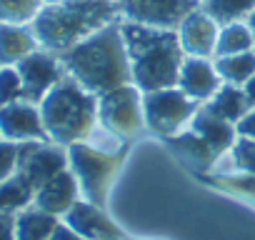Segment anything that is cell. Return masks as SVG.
I'll return each instance as SVG.
<instances>
[{
	"instance_id": "cell-3",
	"label": "cell",
	"mask_w": 255,
	"mask_h": 240,
	"mask_svg": "<svg viewBox=\"0 0 255 240\" xmlns=\"http://www.w3.org/2000/svg\"><path fill=\"white\" fill-rule=\"evenodd\" d=\"M118 18V3L110 0H63L43 5L30 28L43 50L60 55Z\"/></svg>"
},
{
	"instance_id": "cell-1",
	"label": "cell",
	"mask_w": 255,
	"mask_h": 240,
	"mask_svg": "<svg viewBox=\"0 0 255 240\" xmlns=\"http://www.w3.org/2000/svg\"><path fill=\"white\" fill-rule=\"evenodd\" d=\"M58 58L65 73L95 95L133 83V68L123 38L120 18L108 23L90 38L80 40L70 50L60 53Z\"/></svg>"
},
{
	"instance_id": "cell-13",
	"label": "cell",
	"mask_w": 255,
	"mask_h": 240,
	"mask_svg": "<svg viewBox=\"0 0 255 240\" xmlns=\"http://www.w3.org/2000/svg\"><path fill=\"white\" fill-rule=\"evenodd\" d=\"M63 220L83 238V240H125L123 230L103 213L100 205H93L88 200H78Z\"/></svg>"
},
{
	"instance_id": "cell-19",
	"label": "cell",
	"mask_w": 255,
	"mask_h": 240,
	"mask_svg": "<svg viewBox=\"0 0 255 240\" xmlns=\"http://www.w3.org/2000/svg\"><path fill=\"white\" fill-rule=\"evenodd\" d=\"M205 110H210L220 120H228V123L238 125L240 120L253 110V105H250V100H248V95H245V90L240 85L223 83L220 90L205 103Z\"/></svg>"
},
{
	"instance_id": "cell-15",
	"label": "cell",
	"mask_w": 255,
	"mask_h": 240,
	"mask_svg": "<svg viewBox=\"0 0 255 240\" xmlns=\"http://www.w3.org/2000/svg\"><path fill=\"white\" fill-rule=\"evenodd\" d=\"M80 185L73 175L70 168H65L63 173H58L55 178H50L43 188L35 190V198H33V205L50 213V215H58L63 218L78 200H80Z\"/></svg>"
},
{
	"instance_id": "cell-23",
	"label": "cell",
	"mask_w": 255,
	"mask_h": 240,
	"mask_svg": "<svg viewBox=\"0 0 255 240\" xmlns=\"http://www.w3.org/2000/svg\"><path fill=\"white\" fill-rule=\"evenodd\" d=\"M200 8L218 20V25L248 20L255 10V0H200Z\"/></svg>"
},
{
	"instance_id": "cell-32",
	"label": "cell",
	"mask_w": 255,
	"mask_h": 240,
	"mask_svg": "<svg viewBox=\"0 0 255 240\" xmlns=\"http://www.w3.org/2000/svg\"><path fill=\"white\" fill-rule=\"evenodd\" d=\"M48 240H83V238H80V235H78V233H75L65 220H60V223L55 225V230H53V235H50Z\"/></svg>"
},
{
	"instance_id": "cell-38",
	"label": "cell",
	"mask_w": 255,
	"mask_h": 240,
	"mask_svg": "<svg viewBox=\"0 0 255 240\" xmlns=\"http://www.w3.org/2000/svg\"><path fill=\"white\" fill-rule=\"evenodd\" d=\"M0 68H3V65H0Z\"/></svg>"
},
{
	"instance_id": "cell-25",
	"label": "cell",
	"mask_w": 255,
	"mask_h": 240,
	"mask_svg": "<svg viewBox=\"0 0 255 240\" xmlns=\"http://www.w3.org/2000/svg\"><path fill=\"white\" fill-rule=\"evenodd\" d=\"M43 8V0H0V23L30 25Z\"/></svg>"
},
{
	"instance_id": "cell-2",
	"label": "cell",
	"mask_w": 255,
	"mask_h": 240,
	"mask_svg": "<svg viewBox=\"0 0 255 240\" xmlns=\"http://www.w3.org/2000/svg\"><path fill=\"white\" fill-rule=\"evenodd\" d=\"M120 28L128 45V55H130L133 85H138L143 93L175 88L180 68L185 63L178 30L140 25L133 20H120Z\"/></svg>"
},
{
	"instance_id": "cell-22",
	"label": "cell",
	"mask_w": 255,
	"mask_h": 240,
	"mask_svg": "<svg viewBox=\"0 0 255 240\" xmlns=\"http://www.w3.org/2000/svg\"><path fill=\"white\" fill-rule=\"evenodd\" d=\"M253 48H255V35H253V30L248 28V23H245V20L220 25L218 45H215V58L248 53V50H253Z\"/></svg>"
},
{
	"instance_id": "cell-11",
	"label": "cell",
	"mask_w": 255,
	"mask_h": 240,
	"mask_svg": "<svg viewBox=\"0 0 255 240\" xmlns=\"http://www.w3.org/2000/svg\"><path fill=\"white\" fill-rule=\"evenodd\" d=\"M0 135L10 143H43L48 140L40 105L30 100H15L0 108Z\"/></svg>"
},
{
	"instance_id": "cell-8",
	"label": "cell",
	"mask_w": 255,
	"mask_h": 240,
	"mask_svg": "<svg viewBox=\"0 0 255 240\" xmlns=\"http://www.w3.org/2000/svg\"><path fill=\"white\" fill-rule=\"evenodd\" d=\"M198 5L200 0H123L118 10H120V20L178 30L183 18L193 13Z\"/></svg>"
},
{
	"instance_id": "cell-7",
	"label": "cell",
	"mask_w": 255,
	"mask_h": 240,
	"mask_svg": "<svg viewBox=\"0 0 255 240\" xmlns=\"http://www.w3.org/2000/svg\"><path fill=\"white\" fill-rule=\"evenodd\" d=\"M98 123L123 140L140 135L145 130L143 90L130 83L98 95Z\"/></svg>"
},
{
	"instance_id": "cell-21",
	"label": "cell",
	"mask_w": 255,
	"mask_h": 240,
	"mask_svg": "<svg viewBox=\"0 0 255 240\" xmlns=\"http://www.w3.org/2000/svg\"><path fill=\"white\" fill-rule=\"evenodd\" d=\"M213 63H215V70H218L220 80L228 83V85H240L243 88L255 75V50L213 58Z\"/></svg>"
},
{
	"instance_id": "cell-34",
	"label": "cell",
	"mask_w": 255,
	"mask_h": 240,
	"mask_svg": "<svg viewBox=\"0 0 255 240\" xmlns=\"http://www.w3.org/2000/svg\"><path fill=\"white\" fill-rule=\"evenodd\" d=\"M245 23H248V28H250V30H253V35H255V10L248 15V20H245Z\"/></svg>"
},
{
	"instance_id": "cell-16",
	"label": "cell",
	"mask_w": 255,
	"mask_h": 240,
	"mask_svg": "<svg viewBox=\"0 0 255 240\" xmlns=\"http://www.w3.org/2000/svg\"><path fill=\"white\" fill-rule=\"evenodd\" d=\"M190 130H195L218 155L230 153V148L238 140V128L233 123H228V120H220L210 110H205V105H200V110L195 113L193 123H190Z\"/></svg>"
},
{
	"instance_id": "cell-31",
	"label": "cell",
	"mask_w": 255,
	"mask_h": 240,
	"mask_svg": "<svg viewBox=\"0 0 255 240\" xmlns=\"http://www.w3.org/2000/svg\"><path fill=\"white\" fill-rule=\"evenodd\" d=\"M235 128H238V135H243V138H253V140H255V108L240 120Z\"/></svg>"
},
{
	"instance_id": "cell-33",
	"label": "cell",
	"mask_w": 255,
	"mask_h": 240,
	"mask_svg": "<svg viewBox=\"0 0 255 240\" xmlns=\"http://www.w3.org/2000/svg\"><path fill=\"white\" fill-rule=\"evenodd\" d=\"M243 90H245V95H248L250 105L255 108V75H253V78H250V80H248V83L243 85Z\"/></svg>"
},
{
	"instance_id": "cell-26",
	"label": "cell",
	"mask_w": 255,
	"mask_h": 240,
	"mask_svg": "<svg viewBox=\"0 0 255 240\" xmlns=\"http://www.w3.org/2000/svg\"><path fill=\"white\" fill-rule=\"evenodd\" d=\"M213 180H215L218 188H223V190H228V193H233L238 198H245V200L255 203V175H250V173L238 175V170H233V173H220Z\"/></svg>"
},
{
	"instance_id": "cell-4",
	"label": "cell",
	"mask_w": 255,
	"mask_h": 240,
	"mask_svg": "<svg viewBox=\"0 0 255 240\" xmlns=\"http://www.w3.org/2000/svg\"><path fill=\"white\" fill-rule=\"evenodd\" d=\"M38 105L48 140L55 145L68 148L88 140L98 125V95L85 90L68 73Z\"/></svg>"
},
{
	"instance_id": "cell-30",
	"label": "cell",
	"mask_w": 255,
	"mask_h": 240,
	"mask_svg": "<svg viewBox=\"0 0 255 240\" xmlns=\"http://www.w3.org/2000/svg\"><path fill=\"white\" fill-rule=\"evenodd\" d=\"M15 215L10 210H0V240H15Z\"/></svg>"
},
{
	"instance_id": "cell-37",
	"label": "cell",
	"mask_w": 255,
	"mask_h": 240,
	"mask_svg": "<svg viewBox=\"0 0 255 240\" xmlns=\"http://www.w3.org/2000/svg\"><path fill=\"white\" fill-rule=\"evenodd\" d=\"M0 140H3V135H0Z\"/></svg>"
},
{
	"instance_id": "cell-36",
	"label": "cell",
	"mask_w": 255,
	"mask_h": 240,
	"mask_svg": "<svg viewBox=\"0 0 255 240\" xmlns=\"http://www.w3.org/2000/svg\"><path fill=\"white\" fill-rule=\"evenodd\" d=\"M110 3H118V5H120V3H123V0H110Z\"/></svg>"
},
{
	"instance_id": "cell-17",
	"label": "cell",
	"mask_w": 255,
	"mask_h": 240,
	"mask_svg": "<svg viewBox=\"0 0 255 240\" xmlns=\"http://www.w3.org/2000/svg\"><path fill=\"white\" fill-rule=\"evenodd\" d=\"M38 48L40 43L30 25L0 23V65H18Z\"/></svg>"
},
{
	"instance_id": "cell-39",
	"label": "cell",
	"mask_w": 255,
	"mask_h": 240,
	"mask_svg": "<svg viewBox=\"0 0 255 240\" xmlns=\"http://www.w3.org/2000/svg\"><path fill=\"white\" fill-rule=\"evenodd\" d=\"M253 50H255V48H253Z\"/></svg>"
},
{
	"instance_id": "cell-12",
	"label": "cell",
	"mask_w": 255,
	"mask_h": 240,
	"mask_svg": "<svg viewBox=\"0 0 255 240\" xmlns=\"http://www.w3.org/2000/svg\"><path fill=\"white\" fill-rule=\"evenodd\" d=\"M218 33H220L218 20L210 18L200 5L193 13H188L178 25V40L183 45V53L193 58H215Z\"/></svg>"
},
{
	"instance_id": "cell-28",
	"label": "cell",
	"mask_w": 255,
	"mask_h": 240,
	"mask_svg": "<svg viewBox=\"0 0 255 240\" xmlns=\"http://www.w3.org/2000/svg\"><path fill=\"white\" fill-rule=\"evenodd\" d=\"M230 160H233V170L255 175V140L238 135L235 145L230 148ZM233 170H230V173H233Z\"/></svg>"
},
{
	"instance_id": "cell-5",
	"label": "cell",
	"mask_w": 255,
	"mask_h": 240,
	"mask_svg": "<svg viewBox=\"0 0 255 240\" xmlns=\"http://www.w3.org/2000/svg\"><path fill=\"white\" fill-rule=\"evenodd\" d=\"M120 160H123V153L120 155L105 153V150L90 145L88 140L68 145V168L73 170V175L80 185L83 200L100 205V208L105 205L110 183H113L115 173L120 170Z\"/></svg>"
},
{
	"instance_id": "cell-27",
	"label": "cell",
	"mask_w": 255,
	"mask_h": 240,
	"mask_svg": "<svg viewBox=\"0 0 255 240\" xmlns=\"http://www.w3.org/2000/svg\"><path fill=\"white\" fill-rule=\"evenodd\" d=\"M15 100H23V80L15 65L0 68V108L10 105Z\"/></svg>"
},
{
	"instance_id": "cell-24",
	"label": "cell",
	"mask_w": 255,
	"mask_h": 240,
	"mask_svg": "<svg viewBox=\"0 0 255 240\" xmlns=\"http://www.w3.org/2000/svg\"><path fill=\"white\" fill-rule=\"evenodd\" d=\"M33 198H35V190L28 185V180L20 173H15L5 183H0V210L18 213V210L33 205Z\"/></svg>"
},
{
	"instance_id": "cell-10",
	"label": "cell",
	"mask_w": 255,
	"mask_h": 240,
	"mask_svg": "<svg viewBox=\"0 0 255 240\" xmlns=\"http://www.w3.org/2000/svg\"><path fill=\"white\" fill-rule=\"evenodd\" d=\"M68 168V148L55 145L50 140L43 143H20L18 173L28 180L33 190L43 188L50 178Z\"/></svg>"
},
{
	"instance_id": "cell-9",
	"label": "cell",
	"mask_w": 255,
	"mask_h": 240,
	"mask_svg": "<svg viewBox=\"0 0 255 240\" xmlns=\"http://www.w3.org/2000/svg\"><path fill=\"white\" fill-rule=\"evenodd\" d=\"M15 68L23 80V100H30V103H40L65 78V68H63L60 58L43 48L33 50Z\"/></svg>"
},
{
	"instance_id": "cell-6",
	"label": "cell",
	"mask_w": 255,
	"mask_h": 240,
	"mask_svg": "<svg viewBox=\"0 0 255 240\" xmlns=\"http://www.w3.org/2000/svg\"><path fill=\"white\" fill-rule=\"evenodd\" d=\"M198 110H200V105L193 98H188L178 85L143 93L145 128L163 138H173V135L183 133L185 128H190Z\"/></svg>"
},
{
	"instance_id": "cell-20",
	"label": "cell",
	"mask_w": 255,
	"mask_h": 240,
	"mask_svg": "<svg viewBox=\"0 0 255 240\" xmlns=\"http://www.w3.org/2000/svg\"><path fill=\"white\" fill-rule=\"evenodd\" d=\"M58 223H60L58 215L28 205L15 215V240H48Z\"/></svg>"
},
{
	"instance_id": "cell-35",
	"label": "cell",
	"mask_w": 255,
	"mask_h": 240,
	"mask_svg": "<svg viewBox=\"0 0 255 240\" xmlns=\"http://www.w3.org/2000/svg\"><path fill=\"white\" fill-rule=\"evenodd\" d=\"M55 3H63V0H43V5H55Z\"/></svg>"
},
{
	"instance_id": "cell-18",
	"label": "cell",
	"mask_w": 255,
	"mask_h": 240,
	"mask_svg": "<svg viewBox=\"0 0 255 240\" xmlns=\"http://www.w3.org/2000/svg\"><path fill=\"white\" fill-rule=\"evenodd\" d=\"M168 143L173 145V150L178 153V158L185 163V165H190V168H195V170H210L213 165H218V160L223 158V155H218L195 130H183V133H178V135H173V138H168Z\"/></svg>"
},
{
	"instance_id": "cell-14",
	"label": "cell",
	"mask_w": 255,
	"mask_h": 240,
	"mask_svg": "<svg viewBox=\"0 0 255 240\" xmlns=\"http://www.w3.org/2000/svg\"><path fill=\"white\" fill-rule=\"evenodd\" d=\"M223 80L215 70V63L210 58H193L185 55V63L180 68V78H178V88L193 98L195 103H208L218 90H220Z\"/></svg>"
},
{
	"instance_id": "cell-29",
	"label": "cell",
	"mask_w": 255,
	"mask_h": 240,
	"mask_svg": "<svg viewBox=\"0 0 255 240\" xmlns=\"http://www.w3.org/2000/svg\"><path fill=\"white\" fill-rule=\"evenodd\" d=\"M18 160H20V143L0 140V183H5L18 173Z\"/></svg>"
}]
</instances>
